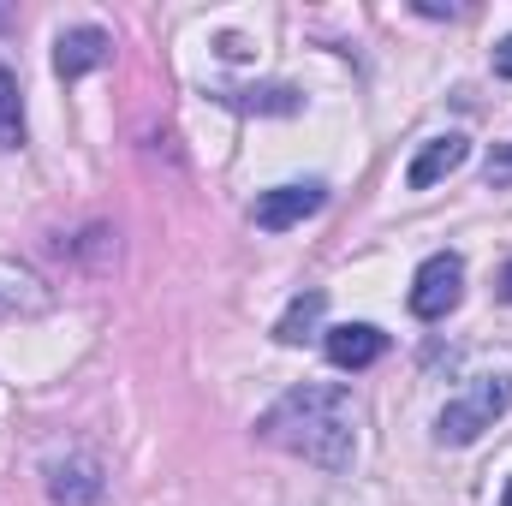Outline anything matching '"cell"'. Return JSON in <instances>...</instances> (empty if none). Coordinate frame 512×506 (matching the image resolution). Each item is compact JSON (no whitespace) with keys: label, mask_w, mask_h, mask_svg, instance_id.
Instances as JSON below:
<instances>
[{"label":"cell","mask_w":512,"mask_h":506,"mask_svg":"<svg viewBox=\"0 0 512 506\" xmlns=\"http://www.w3.org/2000/svg\"><path fill=\"white\" fill-rule=\"evenodd\" d=\"M256 435L268 447L316 465V471H352V459H358V405L334 381H298L256 417Z\"/></svg>","instance_id":"obj_1"},{"label":"cell","mask_w":512,"mask_h":506,"mask_svg":"<svg viewBox=\"0 0 512 506\" xmlns=\"http://www.w3.org/2000/svg\"><path fill=\"white\" fill-rule=\"evenodd\" d=\"M507 411H512V376H477V381H465V393L447 399V411L435 417V441L441 447H471Z\"/></svg>","instance_id":"obj_2"},{"label":"cell","mask_w":512,"mask_h":506,"mask_svg":"<svg viewBox=\"0 0 512 506\" xmlns=\"http://www.w3.org/2000/svg\"><path fill=\"white\" fill-rule=\"evenodd\" d=\"M459 298H465V262H459L453 251L429 256V262L417 268V280H411V316L447 322V316L459 310Z\"/></svg>","instance_id":"obj_3"},{"label":"cell","mask_w":512,"mask_h":506,"mask_svg":"<svg viewBox=\"0 0 512 506\" xmlns=\"http://www.w3.org/2000/svg\"><path fill=\"white\" fill-rule=\"evenodd\" d=\"M322 203H328V185H316V179H310V185H274V191H262V197H256L251 215H256V227H262V233H286V227L310 221Z\"/></svg>","instance_id":"obj_4"},{"label":"cell","mask_w":512,"mask_h":506,"mask_svg":"<svg viewBox=\"0 0 512 506\" xmlns=\"http://www.w3.org/2000/svg\"><path fill=\"white\" fill-rule=\"evenodd\" d=\"M108 54H114V36L96 30V24H78V30H60V42H54V72L72 84V78L108 66Z\"/></svg>","instance_id":"obj_5"},{"label":"cell","mask_w":512,"mask_h":506,"mask_svg":"<svg viewBox=\"0 0 512 506\" xmlns=\"http://www.w3.org/2000/svg\"><path fill=\"white\" fill-rule=\"evenodd\" d=\"M48 304H54L48 280H42L36 268L12 262V256H0V316H6V322H12V316H42Z\"/></svg>","instance_id":"obj_6"},{"label":"cell","mask_w":512,"mask_h":506,"mask_svg":"<svg viewBox=\"0 0 512 506\" xmlns=\"http://www.w3.org/2000/svg\"><path fill=\"white\" fill-rule=\"evenodd\" d=\"M322 346H328V364H334V370H370L387 352V334L370 328V322H340V328H328Z\"/></svg>","instance_id":"obj_7"},{"label":"cell","mask_w":512,"mask_h":506,"mask_svg":"<svg viewBox=\"0 0 512 506\" xmlns=\"http://www.w3.org/2000/svg\"><path fill=\"white\" fill-rule=\"evenodd\" d=\"M465 161H471V143H465L459 131H447V137H429V143L417 149V161H411L405 185H411V191H429V185H441L447 173H459Z\"/></svg>","instance_id":"obj_8"},{"label":"cell","mask_w":512,"mask_h":506,"mask_svg":"<svg viewBox=\"0 0 512 506\" xmlns=\"http://www.w3.org/2000/svg\"><path fill=\"white\" fill-rule=\"evenodd\" d=\"M102 465L96 459H66V465H54L48 471V495L60 506H102Z\"/></svg>","instance_id":"obj_9"},{"label":"cell","mask_w":512,"mask_h":506,"mask_svg":"<svg viewBox=\"0 0 512 506\" xmlns=\"http://www.w3.org/2000/svg\"><path fill=\"white\" fill-rule=\"evenodd\" d=\"M322 310H328V292H298V298L286 304V316L274 322V340H280V346H304V340L316 334Z\"/></svg>","instance_id":"obj_10"},{"label":"cell","mask_w":512,"mask_h":506,"mask_svg":"<svg viewBox=\"0 0 512 506\" xmlns=\"http://www.w3.org/2000/svg\"><path fill=\"white\" fill-rule=\"evenodd\" d=\"M0 149H24V96L6 66H0Z\"/></svg>","instance_id":"obj_11"},{"label":"cell","mask_w":512,"mask_h":506,"mask_svg":"<svg viewBox=\"0 0 512 506\" xmlns=\"http://www.w3.org/2000/svg\"><path fill=\"white\" fill-rule=\"evenodd\" d=\"M233 108H256V114H298L292 90H227Z\"/></svg>","instance_id":"obj_12"},{"label":"cell","mask_w":512,"mask_h":506,"mask_svg":"<svg viewBox=\"0 0 512 506\" xmlns=\"http://www.w3.org/2000/svg\"><path fill=\"white\" fill-rule=\"evenodd\" d=\"M483 179H489L495 191H507V185H512V143H495V149H489V161H483Z\"/></svg>","instance_id":"obj_13"},{"label":"cell","mask_w":512,"mask_h":506,"mask_svg":"<svg viewBox=\"0 0 512 506\" xmlns=\"http://www.w3.org/2000/svg\"><path fill=\"white\" fill-rule=\"evenodd\" d=\"M495 72H501V78H512V36L495 48Z\"/></svg>","instance_id":"obj_14"},{"label":"cell","mask_w":512,"mask_h":506,"mask_svg":"<svg viewBox=\"0 0 512 506\" xmlns=\"http://www.w3.org/2000/svg\"><path fill=\"white\" fill-rule=\"evenodd\" d=\"M495 292H501V298H507V304H512V262H507V268H501V280H495Z\"/></svg>","instance_id":"obj_15"},{"label":"cell","mask_w":512,"mask_h":506,"mask_svg":"<svg viewBox=\"0 0 512 506\" xmlns=\"http://www.w3.org/2000/svg\"><path fill=\"white\" fill-rule=\"evenodd\" d=\"M501 506H512V483H507V495H501Z\"/></svg>","instance_id":"obj_16"},{"label":"cell","mask_w":512,"mask_h":506,"mask_svg":"<svg viewBox=\"0 0 512 506\" xmlns=\"http://www.w3.org/2000/svg\"><path fill=\"white\" fill-rule=\"evenodd\" d=\"M6 18H12V12H6V6H0V24H6Z\"/></svg>","instance_id":"obj_17"}]
</instances>
